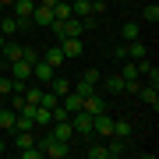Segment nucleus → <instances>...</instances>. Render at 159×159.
Masks as SVG:
<instances>
[{"label": "nucleus", "instance_id": "1", "mask_svg": "<svg viewBox=\"0 0 159 159\" xmlns=\"http://www.w3.org/2000/svg\"><path fill=\"white\" fill-rule=\"evenodd\" d=\"M35 145H39L43 156H50V159H64L71 152L67 142H60V138H53V134H39V131H35Z\"/></svg>", "mask_w": 159, "mask_h": 159}, {"label": "nucleus", "instance_id": "23", "mask_svg": "<svg viewBox=\"0 0 159 159\" xmlns=\"http://www.w3.org/2000/svg\"><path fill=\"white\" fill-rule=\"evenodd\" d=\"M85 156H89V159H106V142H102V138H96V142L89 145Z\"/></svg>", "mask_w": 159, "mask_h": 159}, {"label": "nucleus", "instance_id": "7", "mask_svg": "<svg viewBox=\"0 0 159 159\" xmlns=\"http://www.w3.org/2000/svg\"><path fill=\"white\" fill-rule=\"evenodd\" d=\"M0 32H4L7 39H14V35L21 32V18H14L11 11H4V18H0Z\"/></svg>", "mask_w": 159, "mask_h": 159}, {"label": "nucleus", "instance_id": "31", "mask_svg": "<svg viewBox=\"0 0 159 159\" xmlns=\"http://www.w3.org/2000/svg\"><path fill=\"white\" fill-rule=\"evenodd\" d=\"M71 89H74V92H78V96H81V99H85V96H89V92H96V85H89V81H78V85H71Z\"/></svg>", "mask_w": 159, "mask_h": 159}, {"label": "nucleus", "instance_id": "4", "mask_svg": "<svg viewBox=\"0 0 159 159\" xmlns=\"http://www.w3.org/2000/svg\"><path fill=\"white\" fill-rule=\"evenodd\" d=\"M50 134L71 145V138H74V124H71V117H64V120H53V124H50Z\"/></svg>", "mask_w": 159, "mask_h": 159}, {"label": "nucleus", "instance_id": "16", "mask_svg": "<svg viewBox=\"0 0 159 159\" xmlns=\"http://www.w3.org/2000/svg\"><path fill=\"white\" fill-rule=\"evenodd\" d=\"M124 152H127L124 138H106V159H120Z\"/></svg>", "mask_w": 159, "mask_h": 159}, {"label": "nucleus", "instance_id": "17", "mask_svg": "<svg viewBox=\"0 0 159 159\" xmlns=\"http://www.w3.org/2000/svg\"><path fill=\"white\" fill-rule=\"evenodd\" d=\"M32 7H35V0H14V4H11V14L14 18H32Z\"/></svg>", "mask_w": 159, "mask_h": 159}, {"label": "nucleus", "instance_id": "25", "mask_svg": "<svg viewBox=\"0 0 159 159\" xmlns=\"http://www.w3.org/2000/svg\"><path fill=\"white\" fill-rule=\"evenodd\" d=\"M120 78H138V64L134 60H120Z\"/></svg>", "mask_w": 159, "mask_h": 159}, {"label": "nucleus", "instance_id": "9", "mask_svg": "<svg viewBox=\"0 0 159 159\" xmlns=\"http://www.w3.org/2000/svg\"><path fill=\"white\" fill-rule=\"evenodd\" d=\"M138 96H142L145 106L159 110V85H148V81H142V89H138Z\"/></svg>", "mask_w": 159, "mask_h": 159}, {"label": "nucleus", "instance_id": "28", "mask_svg": "<svg viewBox=\"0 0 159 159\" xmlns=\"http://www.w3.org/2000/svg\"><path fill=\"white\" fill-rule=\"evenodd\" d=\"M18 156H21V159H39L43 148H39V145H29V148H18Z\"/></svg>", "mask_w": 159, "mask_h": 159}, {"label": "nucleus", "instance_id": "29", "mask_svg": "<svg viewBox=\"0 0 159 159\" xmlns=\"http://www.w3.org/2000/svg\"><path fill=\"white\" fill-rule=\"evenodd\" d=\"M14 92V81H11V74H0V96H11Z\"/></svg>", "mask_w": 159, "mask_h": 159}, {"label": "nucleus", "instance_id": "30", "mask_svg": "<svg viewBox=\"0 0 159 159\" xmlns=\"http://www.w3.org/2000/svg\"><path fill=\"white\" fill-rule=\"evenodd\" d=\"M106 89H110V92H124V78H120V74L106 78Z\"/></svg>", "mask_w": 159, "mask_h": 159}, {"label": "nucleus", "instance_id": "2", "mask_svg": "<svg viewBox=\"0 0 159 159\" xmlns=\"http://www.w3.org/2000/svg\"><path fill=\"white\" fill-rule=\"evenodd\" d=\"M57 46H60V53H64L67 60H74V57H81V53H85V43H81V35H67V39H60Z\"/></svg>", "mask_w": 159, "mask_h": 159}, {"label": "nucleus", "instance_id": "10", "mask_svg": "<svg viewBox=\"0 0 159 159\" xmlns=\"http://www.w3.org/2000/svg\"><path fill=\"white\" fill-rule=\"evenodd\" d=\"M14 124H18V113L7 106V102H4V106H0V134H11V131H14Z\"/></svg>", "mask_w": 159, "mask_h": 159}, {"label": "nucleus", "instance_id": "32", "mask_svg": "<svg viewBox=\"0 0 159 159\" xmlns=\"http://www.w3.org/2000/svg\"><path fill=\"white\" fill-rule=\"evenodd\" d=\"M11 4L14 0H0V11H11Z\"/></svg>", "mask_w": 159, "mask_h": 159}, {"label": "nucleus", "instance_id": "24", "mask_svg": "<svg viewBox=\"0 0 159 159\" xmlns=\"http://www.w3.org/2000/svg\"><path fill=\"white\" fill-rule=\"evenodd\" d=\"M142 21H148V25L159 21V4H145L142 7Z\"/></svg>", "mask_w": 159, "mask_h": 159}, {"label": "nucleus", "instance_id": "15", "mask_svg": "<svg viewBox=\"0 0 159 159\" xmlns=\"http://www.w3.org/2000/svg\"><path fill=\"white\" fill-rule=\"evenodd\" d=\"M11 142H14V148H29V145H35V131H11Z\"/></svg>", "mask_w": 159, "mask_h": 159}, {"label": "nucleus", "instance_id": "6", "mask_svg": "<svg viewBox=\"0 0 159 159\" xmlns=\"http://www.w3.org/2000/svg\"><path fill=\"white\" fill-rule=\"evenodd\" d=\"M53 74H57V71H53L46 60H35V64H32V81H39V85H50Z\"/></svg>", "mask_w": 159, "mask_h": 159}, {"label": "nucleus", "instance_id": "18", "mask_svg": "<svg viewBox=\"0 0 159 159\" xmlns=\"http://www.w3.org/2000/svg\"><path fill=\"white\" fill-rule=\"evenodd\" d=\"M120 35H124V43L142 39V25H138V21H124V25H120Z\"/></svg>", "mask_w": 159, "mask_h": 159}, {"label": "nucleus", "instance_id": "19", "mask_svg": "<svg viewBox=\"0 0 159 159\" xmlns=\"http://www.w3.org/2000/svg\"><path fill=\"white\" fill-rule=\"evenodd\" d=\"M60 106L64 110H67V113H74V110H81V96H78V92H67V96H60Z\"/></svg>", "mask_w": 159, "mask_h": 159}, {"label": "nucleus", "instance_id": "3", "mask_svg": "<svg viewBox=\"0 0 159 159\" xmlns=\"http://www.w3.org/2000/svg\"><path fill=\"white\" fill-rule=\"evenodd\" d=\"M71 124H74V134L92 138V113H85V110H74V113H71Z\"/></svg>", "mask_w": 159, "mask_h": 159}, {"label": "nucleus", "instance_id": "13", "mask_svg": "<svg viewBox=\"0 0 159 159\" xmlns=\"http://www.w3.org/2000/svg\"><path fill=\"white\" fill-rule=\"evenodd\" d=\"M81 110H85V113H102V110H106V102H102L99 92H89V96L81 99Z\"/></svg>", "mask_w": 159, "mask_h": 159}, {"label": "nucleus", "instance_id": "14", "mask_svg": "<svg viewBox=\"0 0 159 159\" xmlns=\"http://www.w3.org/2000/svg\"><path fill=\"white\" fill-rule=\"evenodd\" d=\"M43 60H46V64H50V67H53V71H60V67H64V64H67V57H64V53H60V46H50V50H46V53H43Z\"/></svg>", "mask_w": 159, "mask_h": 159}, {"label": "nucleus", "instance_id": "5", "mask_svg": "<svg viewBox=\"0 0 159 159\" xmlns=\"http://www.w3.org/2000/svg\"><path fill=\"white\" fill-rule=\"evenodd\" d=\"M50 21H53V7H46L35 0V7H32V25L35 29H50Z\"/></svg>", "mask_w": 159, "mask_h": 159}, {"label": "nucleus", "instance_id": "21", "mask_svg": "<svg viewBox=\"0 0 159 159\" xmlns=\"http://www.w3.org/2000/svg\"><path fill=\"white\" fill-rule=\"evenodd\" d=\"M74 11H71V4L67 0H57V4H53V21H64V18H71Z\"/></svg>", "mask_w": 159, "mask_h": 159}, {"label": "nucleus", "instance_id": "11", "mask_svg": "<svg viewBox=\"0 0 159 159\" xmlns=\"http://www.w3.org/2000/svg\"><path fill=\"white\" fill-rule=\"evenodd\" d=\"M0 60H4V64H11V60H21V43H14V39H4V46H0Z\"/></svg>", "mask_w": 159, "mask_h": 159}, {"label": "nucleus", "instance_id": "26", "mask_svg": "<svg viewBox=\"0 0 159 159\" xmlns=\"http://www.w3.org/2000/svg\"><path fill=\"white\" fill-rule=\"evenodd\" d=\"M127 134H131V124H127V120H113V138H124V142H127Z\"/></svg>", "mask_w": 159, "mask_h": 159}, {"label": "nucleus", "instance_id": "27", "mask_svg": "<svg viewBox=\"0 0 159 159\" xmlns=\"http://www.w3.org/2000/svg\"><path fill=\"white\" fill-rule=\"evenodd\" d=\"M81 81H89V85H99V81H102V74H99L96 67H85V74H81Z\"/></svg>", "mask_w": 159, "mask_h": 159}, {"label": "nucleus", "instance_id": "20", "mask_svg": "<svg viewBox=\"0 0 159 159\" xmlns=\"http://www.w3.org/2000/svg\"><path fill=\"white\" fill-rule=\"evenodd\" d=\"M46 89L57 92V96H67V92H71V81H67V78H60V74H53V81H50Z\"/></svg>", "mask_w": 159, "mask_h": 159}, {"label": "nucleus", "instance_id": "35", "mask_svg": "<svg viewBox=\"0 0 159 159\" xmlns=\"http://www.w3.org/2000/svg\"><path fill=\"white\" fill-rule=\"evenodd\" d=\"M67 4H71V0H67Z\"/></svg>", "mask_w": 159, "mask_h": 159}, {"label": "nucleus", "instance_id": "34", "mask_svg": "<svg viewBox=\"0 0 159 159\" xmlns=\"http://www.w3.org/2000/svg\"><path fill=\"white\" fill-rule=\"evenodd\" d=\"M4 39H7V35H4V32H0V46H4Z\"/></svg>", "mask_w": 159, "mask_h": 159}, {"label": "nucleus", "instance_id": "33", "mask_svg": "<svg viewBox=\"0 0 159 159\" xmlns=\"http://www.w3.org/2000/svg\"><path fill=\"white\" fill-rule=\"evenodd\" d=\"M4 152H7V138L0 134V156H4Z\"/></svg>", "mask_w": 159, "mask_h": 159}, {"label": "nucleus", "instance_id": "8", "mask_svg": "<svg viewBox=\"0 0 159 159\" xmlns=\"http://www.w3.org/2000/svg\"><path fill=\"white\" fill-rule=\"evenodd\" d=\"M7 67H11V78L14 81H32V64L29 60H11Z\"/></svg>", "mask_w": 159, "mask_h": 159}, {"label": "nucleus", "instance_id": "12", "mask_svg": "<svg viewBox=\"0 0 159 159\" xmlns=\"http://www.w3.org/2000/svg\"><path fill=\"white\" fill-rule=\"evenodd\" d=\"M74 18H96V0H71Z\"/></svg>", "mask_w": 159, "mask_h": 159}, {"label": "nucleus", "instance_id": "22", "mask_svg": "<svg viewBox=\"0 0 159 159\" xmlns=\"http://www.w3.org/2000/svg\"><path fill=\"white\" fill-rule=\"evenodd\" d=\"M43 89H46V85H39V81H35V85H25V92H21L25 102H39V99H43Z\"/></svg>", "mask_w": 159, "mask_h": 159}]
</instances>
